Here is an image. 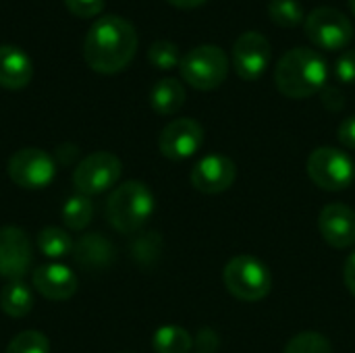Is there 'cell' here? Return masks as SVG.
Instances as JSON below:
<instances>
[{"mask_svg": "<svg viewBox=\"0 0 355 353\" xmlns=\"http://www.w3.org/2000/svg\"><path fill=\"white\" fill-rule=\"evenodd\" d=\"M33 77V62L25 50L12 44L0 46V85L4 89H23Z\"/></svg>", "mask_w": 355, "mask_h": 353, "instance_id": "16", "label": "cell"}, {"mask_svg": "<svg viewBox=\"0 0 355 353\" xmlns=\"http://www.w3.org/2000/svg\"><path fill=\"white\" fill-rule=\"evenodd\" d=\"M308 177L324 191L347 189L355 179L354 160L337 148H316L306 162Z\"/></svg>", "mask_w": 355, "mask_h": 353, "instance_id": "6", "label": "cell"}, {"mask_svg": "<svg viewBox=\"0 0 355 353\" xmlns=\"http://www.w3.org/2000/svg\"><path fill=\"white\" fill-rule=\"evenodd\" d=\"M318 231L331 248H352L355 246V210L341 202L327 204L318 216Z\"/></svg>", "mask_w": 355, "mask_h": 353, "instance_id": "14", "label": "cell"}, {"mask_svg": "<svg viewBox=\"0 0 355 353\" xmlns=\"http://www.w3.org/2000/svg\"><path fill=\"white\" fill-rule=\"evenodd\" d=\"M121 173L123 162L119 160V156L110 152H94L77 164L73 173V183L77 193L89 198L114 187L121 179Z\"/></svg>", "mask_w": 355, "mask_h": 353, "instance_id": "8", "label": "cell"}, {"mask_svg": "<svg viewBox=\"0 0 355 353\" xmlns=\"http://www.w3.org/2000/svg\"><path fill=\"white\" fill-rule=\"evenodd\" d=\"M335 75L343 83H355V48L343 52L335 62Z\"/></svg>", "mask_w": 355, "mask_h": 353, "instance_id": "28", "label": "cell"}, {"mask_svg": "<svg viewBox=\"0 0 355 353\" xmlns=\"http://www.w3.org/2000/svg\"><path fill=\"white\" fill-rule=\"evenodd\" d=\"M272 46L268 37L260 31H245L235 40L233 46V67L235 73L245 81L260 79L270 67Z\"/></svg>", "mask_w": 355, "mask_h": 353, "instance_id": "10", "label": "cell"}, {"mask_svg": "<svg viewBox=\"0 0 355 353\" xmlns=\"http://www.w3.org/2000/svg\"><path fill=\"white\" fill-rule=\"evenodd\" d=\"M8 177L23 189H44L56 175L54 158L40 148H23L8 158Z\"/></svg>", "mask_w": 355, "mask_h": 353, "instance_id": "9", "label": "cell"}, {"mask_svg": "<svg viewBox=\"0 0 355 353\" xmlns=\"http://www.w3.org/2000/svg\"><path fill=\"white\" fill-rule=\"evenodd\" d=\"M343 281H345V287L349 289V293L355 298V252L345 260V266H343Z\"/></svg>", "mask_w": 355, "mask_h": 353, "instance_id": "31", "label": "cell"}, {"mask_svg": "<svg viewBox=\"0 0 355 353\" xmlns=\"http://www.w3.org/2000/svg\"><path fill=\"white\" fill-rule=\"evenodd\" d=\"M166 2H171V4L177 6V8H198V6H202L206 0H166Z\"/></svg>", "mask_w": 355, "mask_h": 353, "instance_id": "32", "label": "cell"}, {"mask_svg": "<svg viewBox=\"0 0 355 353\" xmlns=\"http://www.w3.org/2000/svg\"><path fill=\"white\" fill-rule=\"evenodd\" d=\"M112 252V246L98 233H87L73 246L75 262L85 268H106L114 256Z\"/></svg>", "mask_w": 355, "mask_h": 353, "instance_id": "17", "label": "cell"}, {"mask_svg": "<svg viewBox=\"0 0 355 353\" xmlns=\"http://www.w3.org/2000/svg\"><path fill=\"white\" fill-rule=\"evenodd\" d=\"M337 137L347 150H355V117H347L345 121H341Z\"/></svg>", "mask_w": 355, "mask_h": 353, "instance_id": "29", "label": "cell"}, {"mask_svg": "<svg viewBox=\"0 0 355 353\" xmlns=\"http://www.w3.org/2000/svg\"><path fill=\"white\" fill-rule=\"evenodd\" d=\"M179 71L183 81L193 89L210 92L225 83L229 75V56L214 44H200L181 56Z\"/></svg>", "mask_w": 355, "mask_h": 353, "instance_id": "5", "label": "cell"}, {"mask_svg": "<svg viewBox=\"0 0 355 353\" xmlns=\"http://www.w3.org/2000/svg\"><path fill=\"white\" fill-rule=\"evenodd\" d=\"M329 67L322 54L312 48H293L275 67L277 89L293 100L310 98L327 87Z\"/></svg>", "mask_w": 355, "mask_h": 353, "instance_id": "2", "label": "cell"}, {"mask_svg": "<svg viewBox=\"0 0 355 353\" xmlns=\"http://www.w3.org/2000/svg\"><path fill=\"white\" fill-rule=\"evenodd\" d=\"M227 291L239 302H260L272 291V275L268 266L248 254L235 256L223 270Z\"/></svg>", "mask_w": 355, "mask_h": 353, "instance_id": "4", "label": "cell"}, {"mask_svg": "<svg viewBox=\"0 0 355 353\" xmlns=\"http://www.w3.org/2000/svg\"><path fill=\"white\" fill-rule=\"evenodd\" d=\"M306 35L318 48L341 50L354 40V23L333 6H318L306 17Z\"/></svg>", "mask_w": 355, "mask_h": 353, "instance_id": "7", "label": "cell"}, {"mask_svg": "<svg viewBox=\"0 0 355 353\" xmlns=\"http://www.w3.org/2000/svg\"><path fill=\"white\" fill-rule=\"evenodd\" d=\"M31 241L19 227H0V277L21 281L31 266Z\"/></svg>", "mask_w": 355, "mask_h": 353, "instance_id": "12", "label": "cell"}, {"mask_svg": "<svg viewBox=\"0 0 355 353\" xmlns=\"http://www.w3.org/2000/svg\"><path fill=\"white\" fill-rule=\"evenodd\" d=\"M104 4H106L104 0H64V6L69 8V12L81 19L98 17L104 10Z\"/></svg>", "mask_w": 355, "mask_h": 353, "instance_id": "27", "label": "cell"}, {"mask_svg": "<svg viewBox=\"0 0 355 353\" xmlns=\"http://www.w3.org/2000/svg\"><path fill=\"white\" fill-rule=\"evenodd\" d=\"M204 144V127L196 119L171 121L158 137V148L168 160H187Z\"/></svg>", "mask_w": 355, "mask_h": 353, "instance_id": "11", "label": "cell"}, {"mask_svg": "<svg viewBox=\"0 0 355 353\" xmlns=\"http://www.w3.org/2000/svg\"><path fill=\"white\" fill-rule=\"evenodd\" d=\"M268 17L283 29L297 27L304 21V6L297 0H270L268 2Z\"/></svg>", "mask_w": 355, "mask_h": 353, "instance_id": "23", "label": "cell"}, {"mask_svg": "<svg viewBox=\"0 0 355 353\" xmlns=\"http://www.w3.org/2000/svg\"><path fill=\"white\" fill-rule=\"evenodd\" d=\"M349 6H352V10H354L355 15V0H349Z\"/></svg>", "mask_w": 355, "mask_h": 353, "instance_id": "33", "label": "cell"}, {"mask_svg": "<svg viewBox=\"0 0 355 353\" xmlns=\"http://www.w3.org/2000/svg\"><path fill=\"white\" fill-rule=\"evenodd\" d=\"M148 60H150L156 69L168 71V69L179 67L181 54H179L177 44H173V42H168V40H156V42L148 48Z\"/></svg>", "mask_w": 355, "mask_h": 353, "instance_id": "25", "label": "cell"}, {"mask_svg": "<svg viewBox=\"0 0 355 353\" xmlns=\"http://www.w3.org/2000/svg\"><path fill=\"white\" fill-rule=\"evenodd\" d=\"M154 206V193L146 183L127 181L110 193L106 202V218L114 231L131 235L150 221Z\"/></svg>", "mask_w": 355, "mask_h": 353, "instance_id": "3", "label": "cell"}, {"mask_svg": "<svg viewBox=\"0 0 355 353\" xmlns=\"http://www.w3.org/2000/svg\"><path fill=\"white\" fill-rule=\"evenodd\" d=\"M189 179L198 191L206 196H216L231 189V185L237 179V166L229 156L208 154L200 162H196Z\"/></svg>", "mask_w": 355, "mask_h": 353, "instance_id": "13", "label": "cell"}, {"mask_svg": "<svg viewBox=\"0 0 355 353\" xmlns=\"http://www.w3.org/2000/svg\"><path fill=\"white\" fill-rule=\"evenodd\" d=\"M283 353H333V347L324 335L316 331H304L289 339Z\"/></svg>", "mask_w": 355, "mask_h": 353, "instance_id": "24", "label": "cell"}, {"mask_svg": "<svg viewBox=\"0 0 355 353\" xmlns=\"http://www.w3.org/2000/svg\"><path fill=\"white\" fill-rule=\"evenodd\" d=\"M137 44V31L131 21L119 15H102L85 33L83 58L96 73L112 75L133 60Z\"/></svg>", "mask_w": 355, "mask_h": 353, "instance_id": "1", "label": "cell"}, {"mask_svg": "<svg viewBox=\"0 0 355 353\" xmlns=\"http://www.w3.org/2000/svg\"><path fill=\"white\" fill-rule=\"evenodd\" d=\"M4 353H50V341L40 331H23L8 343Z\"/></svg>", "mask_w": 355, "mask_h": 353, "instance_id": "26", "label": "cell"}, {"mask_svg": "<svg viewBox=\"0 0 355 353\" xmlns=\"http://www.w3.org/2000/svg\"><path fill=\"white\" fill-rule=\"evenodd\" d=\"M152 347L156 353H189L193 347V339L185 329L177 325H166L154 333Z\"/></svg>", "mask_w": 355, "mask_h": 353, "instance_id": "20", "label": "cell"}, {"mask_svg": "<svg viewBox=\"0 0 355 353\" xmlns=\"http://www.w3.org/2000/svg\"><path fill=\"white\" fill-rule=\"evenodd\" d=\"M73 246L75 243L64 233V229H58V227H46L37 235V248H40V252L44 256H48V258H54V260L73 254Z\"/></svg>", "mask_w": 355, "mask_h": 353, "instance_id": "22", "label": "cell"}, {"mask_svg": "<svg viewBox=\"0 0 355 353\" xmlns=\"http://www.w3.org/2000/svg\"><path fill=\"white\" fill-rule=\"evenodd\" d=\"M33 308V293L23 281H8L0 289V310L10 318H23Z\"/></svg>", "mask_w": 355, "mask_h": 353, "instance_id": "19", "label": "cell"}, {"mask_svg": "<svg viewBox=\"0 0 355 353\" xmlns=\"http://www.w3.org/2000/svg\"><path fill=\"white\" fill-rule=\"evenodd\" d=\"M33 287L52 302L71 300L77 291V277L62 264H44L31 275Z\"/></svg>", "mask_w": 355, "mask_h": 353, "instance_id": "15", "label": "cell"}, {"mask_svg": "<svg viewBox=\"0 0 355 353\" xmlns=\"http://www.w3.org/2000/svg\"><path fill=\"white\" fill-rule=\"evenodd\" d=\"M94 216V204L87 196H71L62 206V223L71 231H83Z\"/></svg>", "mask_w": 355, "mask_h": 353, "instance_id": "21", "label": "cell"}, {"mask_svg": "<svg viewBox=\"0 0 355 353\" xmlns=\"http://www.w3.org/2000/svg\"><path fill=\"white\" fill-rule=\"evenodd\" d=\"M185 87L175 77H164L154 83L150 92V104L158 114H175L185 104Z\"/></svg>", "mask_w": 355, "mask_h": 353, "instance_id": "18", "label": "cell"}, {"mask_svg": "<svg viewBox=\"0 0 355 353\" xmlns=\"http://www.w3.org/2000/svg\"><path fill=\"white\" fill-rule=\"evenodd\" d=\"M320 94H322V104H324L329 110L335 112V110H341V108L345 106V98H343V94H341L339 89L327 85Z\"/></svg>", "mask_w": 355, "mask_h": 353, "instance_id": "30", "label": "cell"}]
</instances>
